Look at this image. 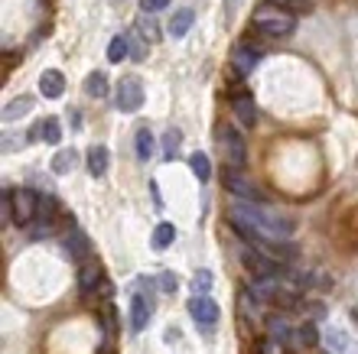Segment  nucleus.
<instances>
[{
	"mask_svg": "<svg viewBox=\"0 0 358 354\" xmlns=\"http://www.w3.org/2000/svg\"><path fill=\"white\" fill-rule=\"evenodd\" d=\"M39 94L49 98V101H56L66 94V75L59 72V68H46V72L39 75Z\"/></svg>",
	"mask_w": 358,
	"mask_h": 354,
	"instance_id": "8",
	"label": "nucleus"
},
{
	"mask_svg": "<svg viewBox=\"0 0 358 354\" xmlns=\"http://www.w3.org/2000/svg\"><path fill=\"white\" fill-rule=\"evenodd\" d=\"M150 196H153V202H157V208L163 205V198H160V186H157V179L150 182Z\"/></svg>",
	"mask_w": 358,
	"mask_h": 354,
	"instance_id": "33",
	"label": "nucleus"
},
{
	"mask_svg": "<svg viewBox=\"0 0 358 354\" xmlns=\"http://www.w3.org/2000/svg\"><path fill=\"white\" fill-rule=\"evenodd\" d=\"M189 316L196 318L199 328H215L218 325V302L212 296H192L189 299Z\"/></svg>",
	"mask_w": 358,
	"mask_h": 354,
	"instance_id": "6",
	"label": "nucleus"
},
{
	"mask_svg": "<svg viewBox=\"0 0 358 354\" xmlns=\"http://www.w3.org/2000/svg\"><path fill=\"white\" fill-rule=\"evenodd\" d=\"M153 143H157V137H153L147 127L137 131V159H141V163H147V159L153 156Z\"/></svg>",
	"mask_w": 358,
	"mask_h": 354,
	"instance_id": "22",
	"label": "nucleus"
},
{
	"mask_svg": "<svg viewBox=\"0 0 358 354\" xmlns=\"http://www.w3.org/2000/svg\"><path fill=\"white\" fill-rule=\"evenodd\" d=\"M69 251H72V253H85V251H88V241H85V234L78 231L76 224L69 228Z\"/></svg>",
	"mask_w": 358,
	"mask_h": 354,
	"instance_id": "29",
	"label": "nucleus"
},
{
	"mask_svg": "<svg viewBox=\"0 0 358 354\" xmlns=\"http://www.w3.org/2000/svg\"><path fill=\"white\" fill-rule=\"evenodd\" d=\"M131 56V43H127V36H114L111 46H108V62H114V66H121L124 59Z\"/></svg>",
	"mask_w": 358,
	"mask_h": 354,
	"instance_id": "20",
	"label": "nucleus"
},
{
	"mask_svg": "<svg viewBox=\"0 0 358 354\" xmlns=\"http://www.w3.org/2000/svg\"><path fill=\"white\" fill-rule=\"evenodd\" d=\"M189 166H192L199 182H208V179H212V163H208L206 153H192V156H189Z\"/></svg>",
	"mask_w": 358,
	"mask_h": 354,
	"instance_id": "21",
	"label": "nucleus"
},
{
	"mask_svg": "<svg viewBox=\"0 0 358 354\" xmlns=\"http://www.w3.org/2000/svg\"><path fill=\"white\" fill-rule=\"evenodd\" d=\"M163 7H170V0H141V10L147 13V17H153V13H160Z\"/></svg>",
	"mask_w": 358,
	"mask_h": 354,
	"instance_id": "32",
	"label": "nucleus"
},
{
	"mask_svg": "<svg viewBox=\"0 0 358 354\" xmlns=\"http://www.w3.org/2000/svg\"><path fill=\"white\" fill-rule=\"evenodd\" d=\"M36 133H43V140H46V143H49V147H56V143H59V140H62V124H59V121H56V117H46V121L39 124L36 131L29 133V140H33V137H36Z\"/></svg>",
	"mask_w": 358,
	"mask_h": 354,
	"instance_id": "16",
	"label": "nucleus"
},
{
	"mask_svg": "<svg viewBox=\"0 0 358 354\" xmlns=\"http://www.w3.org/2000/svg\"><path fill=\"white\" fill-rule=\"evenodd\" d=\"M293 341H296L300 348H313L316 341H320V332H316V325H313V322H306V325H303L300 332L293 335Z\"/></svg>",
	"mask_w": 358,
	"mask_h": 354,
	"instance_id": "26",
	"label": "nucleus"
},
{
	"mask_svg": "<svg viewBox=\"0 0 358 354\" xmlns=\"http://www.w3.org/2000/svg\"><path fill=\"white\" fill-rule=\"evenodd\" d=\"M267 3H273V7H280V10H287V13H310V3L306 0H267Z\"/></svg>",
	"mask_w": 358,
	"mask_h": 354,
	"instance_id": "28",
	"label": "nucleus"
},
{
	"mask_svg": "<svg viewBox=\"0 0 358 354\" xmlns=\"http://www.w3.org/2000/svg\"><path fill=\"white\" fill-rule=\"evenodd\" d=\"M85 94L88 98H104V94H108V75L104 72H88L85 75Z\"/></svg>",
	"mask_w": 358,
	"mask_h": 354,
	"instance_id": "19",
	"label": "nucleus"
},
{
	"mask_svg": "<svg viewBox=\"0 0 358 354\" xmlns=\"http://www.w3.org/2000/svg\"><path fill=\"white\" fill-rule=\"evenodd\" d=\"M192 23H196V10L182 7L179 13H173V20H170V36L173 39H182L189 29H192Z\"/></svg>",
	"mask_w": 358,
	"mask_h": 354,
	"instance_id": "13",
	"label": "nucleus"
},
{
	"mask_svg": "<svg viewBox=\"0 0 358 354\" xmlns=\"http://www.w3.org/2000/svg\"><path fill=\"white\" fill-rule=\"evenodd\" d=\"M173 241H176V228H173L170 221L157 224V231H153V241H150L153 251H166V247H170Z\"/></svg>",
	"mask_w": 358,
	"mask_h": 354,
	"instance_id": "17",
	"label": "nucleus"
},
{
	"mask_svg": "<svg viewBox=\"0 0 358 354\" xmlns=\"http://www.w3.org/2000/svg\"><path fill=\"white\" fill-rule=\"evenodd\" d=\"M85 163H88V172H92L94 179H101L104 172H108V163H111V153H108V147H101V143H94V147L85 153Z\"/></svg>",
	"mask_w": 358,
	"mask_h": 354,
	"instance_id": "11",
	"label": "nucleus"
},
{
	"mask_svg": "<svg viewBox=\"0 0 358 354\" xmlns=\"http://www.w3.org/2000/svg\"><path fill=\"white\" fill-rule=\"evenodd\" d=\"M231 224L245 234L248 241H255L257 247H261V244L287 241L293 231L290 218H283V214L271 212V208L255 205V202H235V205H231Z\"/></svg>",
	"mask_w": 358,
	"mask_h": 354,
	"instance_id": "1",
	"label": "nucleus"
},
{
	"mask_svg": "<svg viewBox=\"0 0 358 354\" xmlns=\"http://www.w3.org/2000/svg\"><path fill=\"white\" fill-rule=\"evenodd\" d=\"M101 280H104V270L98 263H85V267L78 270V289H82V293H92Z\"/></svg>",
	"mask_w": 358,
	"mask_h": 354,
	"instance_id": "15",
	"label": "nucleus"
},
{
	"mask_svg": "<svg viewBox=\"0 0 358 354\" xmlns=\"http://www.w3.org/2000/svg\"><path fill=\"white\" fill-rule=\"evenodd\" d=\"M212 283H215V276H212V273H208V270H199L196 280H192V289H196V296H208Z\"/></svg>",
	"mask_w": 358,
	"mask_h": 354,
	"instance_id": "30",
	"label": "nucleus"
},
{
	"mask_svg": "<svg viewBox=\"0 0 358 354\" xmlns=\"http://www.w3.org/2000/svg\"><path fill=\"white\" fill-rule=\"evenodd\" d=\"M76 159H78L76 149H62V153L52 159V172H56V176H66V172H72V163H76Z\"/></svg>",
	"mask_w": 358,
	"mask_h": 354,
	"instance_id": "23",
	"label": "nucleus"
},
{
	"mask_svg": "<svg viewBox=\"0 0 358 354\" xmlns=\"http://www.w3.org/2000/svg\"><path fill=\"white\" fill-rule=\"evenodd\" d=\"M163 289H166V293H173V289H176V280H173L170 273H163Z\"/></svg>",
	"mask_w": 358,
	"mask_h": 354,
	"instance_id": "34",
	"label": "nucleus"
},
{
	"mask_svg": "<svg viewBox=\"0 0 358 354\" xmlns=\"http://www.w3.org/2000/svg\"><path fill=\"white\" fill-rule=\"evenodd\" d=\"M225 189L231 192V196H238L241 202H255L257 205V198H264L261 196V189L251 182V179L241 172V169H235V166H228L225 169Z\"/></svg>",
	"mask_w": 358,
	"mask_h": 354,
	"instance_id": "4",
	"label": "nucleus"
},
{
	"mask_svg": "<svg viewBox=\"0 0 358 354\" xmlns=\"http://www.w3.org/2000/svg\"><path fill=\"white\" fill-rule=\"evenodd\" d=\"M235 114H238V121L245 124V127H255L257 124V108H255V98L251 94H235Z\"/></svg>",
	"mask_w": 358,
	"mask_h": 354,
	"instance_id": "12",
	"label": "nucleus"
},
{
	"mask_svg": "<svg viewBox=\"0 0 358 354\" xmlns=\"http://www.w3.org/2000/svg\"><path fill=\"white\" fill-rule=\"evenodd\" d=\"M143 98H147V94H143V82L141 78H131V75H127V78H121V84H117V108H121V111H141L143 108Z\"/></svg>",
	"mask_w": 358,
	"mask_h": 354,
	"instance_id": "5",
	"label": "nucleus"
},
{
	"mask_svg": "<svg viewBox=\"0 0 358 354\" xmlns=\"http://www.w3.org/2000/svg\"><path fill=\"white\" fill-rule=\"evenodd\" d=\"M7 214L13 224H23V228H27V224L39 214V196L33 189H10L7 192Z\"/></svg>",
	"mask_w": 358,
	"mask_h": 354,
	"instance_id": "3",
	"label": "nucleus"
},
{
	"mask_svg": "<svg viewBox=\"0 0 358 354\" xmlns=\"http://www.w3.org/2000/svg\"><path fill=\"white\" fill-rule=\"evenodd\" d=\"M127 43H131V59H134V62H143V56H147V46H143V39L137 36V29H134L131 36H127Z\"/></svg>",
	"mask_w": 358,
	"mask_h": 354,
	"instance_id": "31",
	"label": "nucleus"
},
{
	"mask_svg": "<svg viewBox=\"0 0 358 354\" xmlns=\"http://www.w3.org/2000/svg\"><path fill=\"white\" fill-rule=\"evenodd\" d=\"M255 27L261 33H267V36H293L296 33V17L280 7H273V3H267V7L255 10Z\"/></svg>",
	"mask_w": 358,
	"mask_h": 354,
	"instance_id": "2",
	"label": "nucleus"
},
{
	"mask_svg": "<svg viewBox=\"0 0 358 354\" xmlns=\"http://www.w3.org/2000/svg\"><path fill=\"white\" fill-rule=\"evenodd\" d=\"M137 33H141L147 43H157V39H160V23H153V20L143 13V17L137 20Z\"/></svg>",
	"mask_w": 358,
	"mask_h": 354,
	"instance_id": "25",
	"label": "nucleus"
},
{
	"mask_svg": "<svg viewBox=\"0 0 358 354\" xmlns=\"http://www.w3.org/2000/svg\"><path fill=\"white\" fill-rule=\"evenodd\" d=\"M231 62H235V68H238V72H241V75L255 72V68H257V62H261V49L248 46V43H238V46H235V52H231Z\"/></svg>",
	"mask_w": 358,
	"mask_h": 354,
	"instance_id": "9",
	"label": "nucleus"
},
{
	"mask_svg": "<svg viewBox=\"0 0 358 354\" xmlns=\"http://www.w3.org/2000/svg\"><path fill=\"white\" fill-rule=\"evenodd\" d=\"M241 257H245V263L257 273V276H273V270H277L273 260H267V257H261V253H255V251H245Z\"/></svg>",
	"mask_w": 358,
	"mask_h": 354,
	"instance_id": "18",
	"label": "nucleus"
},
{
	"mask_svg": "<svg viewBox=\"0 0 358 354\" xmlns=\"http://www.w3.org/2000/svg\"><path fill=\"white\" fill-rule=\"evenodd\" d=\"M33 98L29 94H20V98H13V101H7L3 104V111H0V121L3 124H13V121H20V117H27L29 111H33Z\"/></svg>",
	"mask_w": 358,
	"mask_h": 354,
	"instance_id": "10",
	"label": "nucleus"
},
{
	"mask_svg": "<svg viewBox=\"0 0 358 354\" xmlns=\"http://www.w3.org/2000/svg\"><path fill=\"white\" fill-rule=\"evenodd\" d=\"M147 322H150V306H147V299L137 293V296L131 299V332H143Z\"/></svg>",
	"mask_w": 358,
	"mask_h": 354,
	"instance_id": "14",
	"label": "nucleus"
},
{
	"mask_svg": "<svg viewBox=\"0 0 358 354\" xmlns=\"http://www.w3.org/2000/svg\"><path fill=\"white\" fill-rule=\"evenodd\" d=\"M218 143H222V149H225L228 163H231L235 169H241V163H245V156H248L241 133H238L235 127H218Z\"/></svg>",
	"mask_w": 358,
	"mask_h": 354,
	"instance_id": "7",
	"label": "nucleus"
},
{
	"mask_svg": "<svg viewBox=\"0 0 358 354\" xmlns=\"http://www.w3.org/2000/svg\"><path fill=\"white\" fill-rule=\"evenodd\" d=\"M179 140H182V133H179L176 127H170V131L163 133V159H176V153H179Z\"/></svg>",
	"mask_w": 358,
	"mask_h": 354,
	"instance_id": "24",
	"label": "nucleus"
},
{
	"mask_svg": "<svg viewBox=\"0 0 358 354\" xmlns=\"http://www.w3.org/2000/svg\"><path fill=\"white\" fill-rule=\"evenodd\" d=\"M267 328H271V335L277 338V341H287V338H290V325H287V318L283 316L267 318Z\"/></svg>",
	"mask_w": 358,
	"mask_h": 354,
	"instance_id": "27",
	"label": "nucleus"
}]
</instances>
